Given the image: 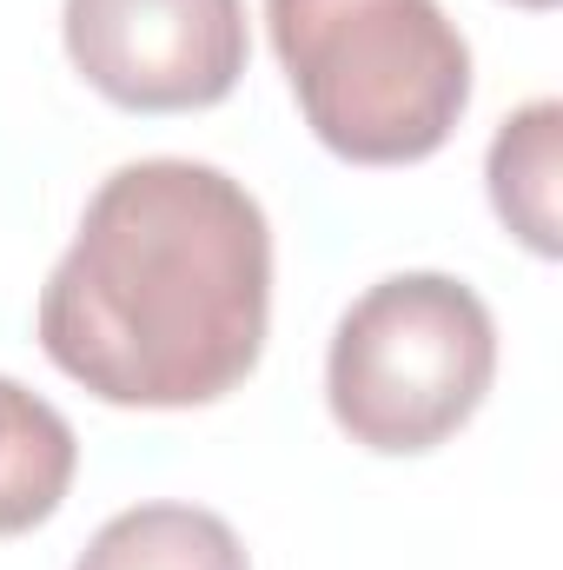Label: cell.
<instances>
[{
    "label": "cell",
    "instance_id": "8992f818",
    "mask_svg": "<svg viewBox=\"0 0 563 570\" xmlns=\"http://www.w3.org/2000/svg\"><path fill=\"white\" fill-rule=\"evenodd\" d=\"M73 464H80L73 425L27 385L0 379V538L47 524L73 484Z\"/></svg>",
    "mask_w": 563,
    "mask_h": 570
},
{
    "label": "cell",
    "instance_id": "ba28073f",
    "mask_svg": "<svg viewBox=\"0 0 563 570\" xmlns=\"http://www.w3.org/2000/svg\"><path fill=\"white\" fill-rule=\"evenodd\" d=\"M517 7H557V0H517Z\"/></svg>",
    "mask_w": 563,
    "mask_h": 570
},
{
    "label": "cell",
    "instance_id": "7a4b0ae2",
    "mask_svg": "<svg viewBox=\"0 0 563 570\" xmlns=\"http://www.w3.org/2000/svg\"><path fill=\"white\" fill-rule=\"evenodd\" d=\"M305 127L352 166H412L471 107V47L437 0H266Z\"/></svg>",
    "mask_w": 563,
    "mask_h": 570
},
{
    "label": "cell",
    "instance_id": "3957f363",
    "mask_svg": "<svg viewBox=\"0 0 563 570\" xmlns=\"http://www.w3.org/2000/svg\"><path fill=\"white\" fill-rule=\"evenodd\" d=\"M491 372L497 325L484 298L444 273H398L338 318L325 399L352 444L412 458L471 425L491 392Z\"/></svg>",
    "mask_w": 563,
    "mask_h": 570
},
{
    "label": "cell",
    "instance_id": "52a82bcc",
    "mask_svg": "<svg viewBox=\"0 0 563 570\" xmlns=\"http://www.w3.org/2000/svg\"><path fill=\"white\" fill-rule=\"evenodd\" d=\"M73 570H253L226 518L199 504H134L93 531Z\"/></svg>",
    "mask_w": 563,
    "mask_h": 570
},
{
    "label": "cell",
    "instance_id": "5b68a950",
    "mask_svg": "<svg viewBox=\"0 0 563 570\" xmlns=\"http://www.w3.org/2000/svg\"><path fill=\"white\" fill-rule=\"evenodd\" d=\"M484 179H491V206L497 219L537 253V259H557L563 253V219H557V179H563V107L557 100H531L517 107L484 159Z\"/></svg>",
    "mask_w": 563,
    "mask_h": 570
},
{
    "label": "cell",
    "instance_id": "6da1fadb",
    "mask_svg": "<svg viewBox=\"0 0 563 570\" xmlns=\"http://www.w3.org/2000/svg\"><path fill=\"white\" fill-rule=\"evenodd\" d=\"M273 226L199 159H134L40 292L47 358L107 405L179 412L239 392L266 352Z\"/></svg>",
    "mask_w": 563,
    "mask_h": 570
},
{
    "label": "cell",
    "instance_id": "277c9868",
    "mask_svg": "<svg viewBox=\"0 0 563 570\" xmlns=\"http://www.w3.org/2000/svg\"><path fill=\"white\" fill-rule=\"evenodd\" d=\"M67 60L127 114L219 107L253 53L246 0H67Z\"/></svg>",
    "mask_w": 563,
    "mask_h": 570
}]
</instances>
